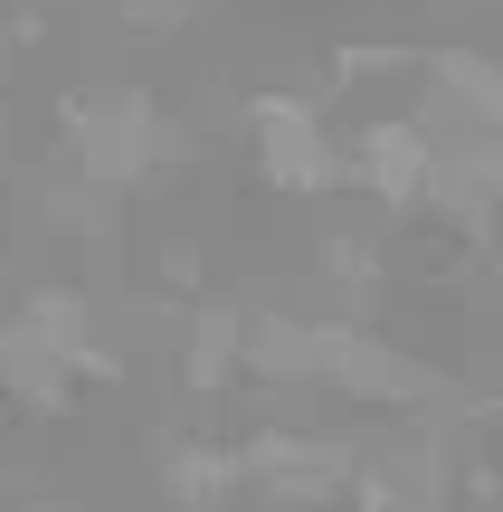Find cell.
Instances as JSON below:
<instances>
[{
	"mask_svg": "<svg viewBox=\"0 0 503 512\" xmlns=\"http://www.w3.org/2000/svg\"><path fill=\"white\" fill-rule=\"evenodd\" d=\"M57 124H67V152H76V181H95L114 200V190H143L152 171L171 162V152H190V133L171 124L162 105H152L143 86H105V95H67L57 105Z\"/></svg>",
	"mask_w": 503,
	"mask_h": 512,
	"instance_id": "1",
	"label": "cell"
},
{
	"mask_svg": "<svg viewBox=\"0 0 503 512\" xmlns=\"http://www.w3.org/2000/svg\"><path fill=\"white\" fill-rule=\"evenodd\" d=\"M247 143H257L266 190H285V200H342V190H352L333 114H323L314 95H295V86H257L247 95Z\"/></svg>",
	"mask_w": 503,
	"mask_h": 512,
	"instance_id": "2",
	"label": "cell"
},
{
	"mask_svg": "<svg viewBox=\"0 0 503 512\" xmlns=\"http://www.w3.org/2000/svg\"><path fill=\"white\" fill-rule=\"evenodd\" d=\"M342 171H352V190H371L380 219H409V209H428L437 133L418 124V114H371V124L342 143Z\"/></svg>",
	"mask_w": 503,
	"mask_h": 512,
	"instance_id": "3",
	"label": "cell"
},
{
	"mask_svg": "<svg viewBox=\"0 0 503 512\" xmlns=\"http://www.w3.org/2000/svg\"><path fill=\"white\" fill-rule=\"evenodd\" d=\"M418 124L428 133H494L503 124V67L494 48H475V38H447V48L418 57Z\"/></svg>",
	"mask_w": 503,
	"mask_h": 512,
	"instance_id": "4",
	"label": "cell"
},
{
	"mask_svg": "<svg viewBox=\"0 0 503 512\" xmlns=\"http://www.w3.org/2000/svg\"><path fill=\"white\" fill-rule=\"evenodd\" d=\"M494 190H503L494 133H437V171H428V209L437 219H456L466 238H494Z\"/></svg>",
	"mask_w": 503,
	"mask_h": 512,
	"instance_id": "5",
	"label": "cell"
},
{
	"mask_svg": "<svg viewBox=\"0 0 503 512\" xmlns=\"http://www.w3.org/2000/svg\"><path fill=\"white\" fill-rule=\"evenodd\" d=\"M0 332H19L29 351H48L57 370H76V351L105 342V332H95V294H86V285H19L10 304H0Z\"/></svg>",
	"mask_w": 503,
	"mask_h": 512,
	"instance_id": "6",
	"label": "cell"
},
{
	"mask_svg": "<svg viewBox=\"0 0 503 512\" xmlns=\"http://www.w3.org/2000/svg\"><path fill=\"white\" fill-rule=\"evenodd\" d=\"M162 494H171V512H228V503H247L238 446H219V437H171L162 446Z\"/></svg>",
	"mask_w": 503,
	"mask_h": 512,
	"instance_id": "7",
	"label": "cell"
},
{
	"mask_svg": "<svg viewBox=\"0 0 503 512\" xmlns=\"http://www.w3.org/2000/svg\"><path fill=\"white\" fill-rule=\"evenodd\" d=\"M238 342H247V304H190L181 313V389L190 399H219V389H238Z\"/></svg>",
	"mask_w": 503,
	"mask_h": 512,
	"instance_id": "8",
	"label": "cell"
},
{
	"mask_svg": "<svg viewBox=\"0 0 503 512\" xmlns=\"http://www.w3.org/2000/svg\"><path fill=\"white\" fill-rule=\"evenodd\" d=\"M314 275H323V294H342V313H352V323H361V304L390 285L371 228H323V238H314Z\"/></svg>",
	"mask_w": 503,
	"mask_h": 512,
	"instance_id": "9",
	"label": "cell"
},
{
	"mask_svg": "<svg viewBox=\"0 0 503 512\" xmlns=\"http://www.w3.org/2000/svg\"><path fill=\"white\" fill-rule=\"evenodd\" d=\"M190 10H200V0H124V19L143 38H171V29H190Z\"/></svg>",
	"mask_w": 503,
	"mask_h": 512,
	"instance_id": "10",
	"label": "cell"
},
{
	"mask_svg": "<svg viewBox=\"0 0 503 512\" xmlns=\"http://www.w3.org/2000/svg\"><path fill=\"white\" fill-rule=\"evenodd\" d=\"M152 275H162L171 294H190V285H200V247H190V238H171V247H162V266H152Z\"/></svg>",
	"mask_w": 503,
	"mask_h": 512,
	"instance_id": "11",
	"label": "cell"
},
{
	"mask_svg": "<svg viewBox=\"0 0 503 512\" xmlns=\"http://www.w3.org/2000/svg\"><path fill=\"white\" fill-rule=\"evenodd\" d=\"M29 512H76V503H29Z\"/></svg>",
	"mask_w": 503,
	"mask_h": 512,
	"instance_id": "12",
	"label": "cell"
}]
</instances>
